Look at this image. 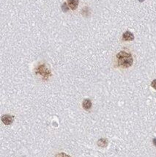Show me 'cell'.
Returning <instances> with one entry per match:
<instances>
[{
  "mask_svg": "<svg viewBox=\"0 0 156 157\" xmlns=\"http://www.w3.org/2000/svg\"><path fill=\"white\" fill-rule=\"evenodd\" d=\"M14 121V117L10 115H4L1 117V121L5 125H11Z\"/></svg>",
  "mask_w": 156,
  "mask_h": 157,
  "instance_id": "obj_3",
  "label": "cell"
},
{
  "mask_svg": "<svg viewBox=\"0 0 156 157\" xmlns=\"http://www.w3.org/2000/svg\"><path fill=\"white\" fill-rule=\"evenodd\" d=\"M152 142H153L154 145L156 146V138H154L153 140H152Z\"/></svg>",
  "mask_w": 156,
  "mask_h": 157,
  "instance_id": "obj_11",
  "label": "cell"
},
{
  "mask_svg": "<svg viewBox=\"0 0 156 157\" xmlns=\"http://www.w3.org/2000/svg\"><path fill=\"white\" fill-rule=\"evenodd\" d=\"M56 157H70V156L65 153H58V154L56 156Z\"/></svg>",
  "mask_w": 156,
  "mask_h": 157,
  "instance_id": "obj_9",
  "label": "cell"
},
{
  "mask_svg": "<svg viewBox=\"0 0 156 157\" xmlns=\"http://www.w3.org/2000/svg\"><path fill=\"white\" fill-rule=\"evenodd\" d=\"M36 73L41 75L43 78H48L49 76H52L51 70L46 66V64L38 65V67L36 68Z\"/></svg>",
  "mask_w": 156,
  "mask_h": 157,
  "instance_id": "obj_2",
  "label": "cell"
},
{
  "mask_svg": "<svg viewBox=\"0 0 156 157\" xmlns=\"http://www.w3.org/2000/svg\"><path fill=\"white\" fill-rule=\"evenodd\" d=\"M151 86H152L155 90H156V79H154L153 81L151 82Z\"/></svg>",
  "mask_w": 156,
  "mask_h": 157,
  "instance_id": "obj_10",
  "label": "cell"
},
{
  "mask_svg": "<svg viewBox=\"0 0 156 157\" xmlns=\"http://www.w3.org/2000/svg\"><path fill=\"white\" fill-rule=\"evenodd\" d=\"M117 65L123 68H128L131 67L134 63V59L131 53L125 51H121L116 56Z\"/></svg>",
  "mask_w": 156,
  "mask_h": 157,
  "instance_id": "obj_1",
  "label": "cell"
},
{
  "mask_svg": "<svg viewBox=\"0 0 156 157\" xmlns=\"http://www.w3.org/2000/svg\"><path fill=\"white\" fill-rule=\"evenodd\" d=\"M139 1H143L144 0H139Z\"/></svg>",
  "mask_w": 156,
  "mask_h": 157,
  "instance_id": "obj_12",
  "label": "cell"
},
{
  "mask_svg": "<svg viewBox=\"0 0 156 157\" xmlns=\"http://www.w3.org/2000/svg\"><path fill=\"white\" fill-rule=\"evenodd\" d=\"M98 146L102 148L106 147L108 145L107 139H106V138H101V139H100L98 141Z\"/></svg>",
  "mask_w": 156,
  "mask_h": 157,
  "instance_id": "obj_7",
  "label": "cell"
},
{
  "mask_svg": "<svg viewBox=\"0 0 156 157\" xmlns=\"http://www.w3.org/2000/svg\"><path fill=\"white\" fill-rule=\"evenodd\" d=\"M67 4L69 7L73 10H75L78 7V0H67Z\"/></svg>",
  "mask_w": 156,
  "mask_h": 157,
  "instance_id": "obj_5",
  "label": "cell"
},
{
  "mask_svg": "<svg viewBox=\"0 0 156 157\" xmlns=\"http://www.w3.org/2000/svg\"><path fill=\"white\" fill-rule=\"evenodd\" d=\"M69 8H70V7H69L67 3L65 2L63 3L62 5V10L63 12H67L69 10Z\"/></svg>",
  "mask_w": 156,
  "mask_h": 157,
  "instance_id": "obj_8",
  "label": "cell"
},
{
  "mask_svg": "<svg viewBox=\"0 0 156 157\" xmlns=\"http://www.w3.org/2000/svg\"><path fill=\"white\" fill-rule=\"evenodd\" d=\"M83 108L86 110H90L91 107H92V101H90V99H84V101H83Z\"/></svg>",
  "mask_w": 156,
  "mask_h": 157,
  "instance_id": "obj_6",
  "label": "cell"
},
{
  "mask_svg": "<svg viewBox=\"0 0 156 157\" xmlns=\"http://www.w3.org/2000/svg\"><path fill=\"white\" fill-rule=\"evenodd\" d=\"M134 40V35L132 32L126 31L123 35V41H131Z\"/></svg>",
  "mask_w": 156,
  "mask_h": 157,
  "instance_id": "obj_4",
  "label": "cell"
}]
</instances>
